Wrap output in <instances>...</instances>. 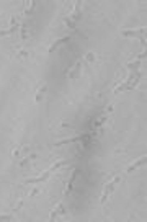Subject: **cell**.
<instances>
[{"mask_svg": "<svg viewBox=\"0 0 147 222\" xmlns=\"http://www.w3.org/2000/svg\"><path fill=\"white\" fill-rule=\"evenodd\" d=\"M64 163H66V162H57L56 165H52L51 168H47V170H46V172H44L41 176H38V178H35V180H28V183H39V181H44V180L47 178V175H51L52 172H56V170L59 168V167H62Z\"/></svg>", "mask_w": 147, "mask_h": 222, "instance_id": "1", "label": "cell"}, {"mask_svg": "<svg viewBox=\"0 0 147 222\" xmlns=\"http://www.w3.org/2000/svg\"><path fill=\"white\" fill-rule=\"evenodd\" d=\"M119 180H121V176H116L113 181H110L106 186H105V191H103V194H101V203H105V201H106V198L110 196L113 191H114V186L119 183Z\"/></svg>", "mask_w": 147, "mask_h": 222, "instance_id": "2", "label": "cell"}, {"mask_svg": "<svg viewBox=\"0 0 147 222\" xmlns=\"http://www.w3.org/2000/svg\"><path fill=\"white\" fill-rule=\"evenodd\" d=\"M44 91H46V83H44V82L38 83L36 95H35V100H36V101H41V100H43V97H44Z\"/></svg>", "mask_w": 147, "mask_h": 222, "instance_id": "3", "label": "cell"}, {"mask_svg": "<svg viewBox=\"0 0 147 222\" xmlns=\"http://www.w3.org/2000/svg\"><path fill=\"white\" fill-rule=\"evenodd\" d=\"M144 162H146V157H141V159H139V160H136V162L132 163L131 167H128V168H126V173H131L132 170H136V168H137V167H141V165H142V163H144Z\"/></svg>", "mask_w": 147, "mask_h": 222, "instance_id": "4", "label": "cell"}, {"mask_svg": "<svg viewBox=\"0 0 147 222\" xmlns=\"http://www.w3.org/2000/svg\"><path fill=\"white\" fill-rule=\"evenodd\" d=\"M87 137V134H83V136H78V137H72V139H66V141H59V142H56L54 145H64V144H70V142H75V141H82V139H85Z\"/></svg>", "mask_w": 147, "mask_h": 222, "instance_id": "5", "label": "cell"}, {"mask_svg": "<svg viewBox=\"0 0 147 222\" xmlns=\"http://www.w3.org/2000/svg\"><path fill=\"white\" fill-rule=\"evenodd\" d=\"M64 212H66V211H64L62 203H59V204H57V207H56V209H54L52 212H51V219H56V217H57V214H64Z\"/></svg>", "mask_w": 147, "mask_h": 222, "instance_id": "6", "label": "cell"}, {"mask_svg": "<svg viewBox=\"0 0 147 222\" xmlns=\"http://www.w3.org/2000/svg\"><path fill=\"white\" fill-rule=\"evenodd\" d=\"M67 39H69V36H64V38H61V39H57V41H56V43H54V44H52V46H51V47H49V52H52V51H54V49H57V47H59V46H61V44H64V43H66V41H67Z\"/></svg>", "mask_w": 147, "mask_h": 222, "instance_id": "7", "label": "cell"}, {"mask_svg": "<svg viewBox=\"0 0 147 222\" xmlns=\"http://www.w3.org/2000/svg\"><path fill=\"white\" fill-rule=\"evenodd\" d=\"M78 175V172L75 170V172L72 173V178H70V181H69V186H67V193H70V190H72V186H74V181H75V176Z\"/></svg>", "mask_w": 147, "mask_h": 222, "instance_id": "8", "label": "cell"}, {"mask_svg": "<svg viewBox=\"0 0 147 222\" xmlns=\"http://www.w3.org/2000/svg\"><path fill=\"white\" fill-rule=\"evenodd\" d=\"M78 70H80V62H77V64H75V67L70 70V72H72V74H70V77L75 78V77H77V74H78Z\"/></svg>", "mask_w": 147, "mask_h": 222, "instance_id": "9", "label": "cell"}, {"mask_svg": "<svg viewBox=\"0 0 147 222\" xmlns=\"http://www.w3.org/2000/svg\"><path fill=\"white\" fill-rule=\"evenodd\" d=\"M26 56H28V52H26V51H18V52H16V57H26Z\"/></svg>", "mask_w": 147, "mask_h": 222, "instance_id": "10", "label": "cell"}, {"mask_svg": "<svg viewBox=\"0 0 147 222\" xmlns=\"http://www.w3.org/2000/svg\"><path fill=\"white\" fill-rule=\"evenodd\" d=\"M87 60H88V62L95 60V54H87Z\"/></svg>", "mask_w": 147, "mask_h": 222, "instance_id": "11", "label": "cell"}, {"mask_svg": "<svg viewBox=\"0 0 147 222\" xmlns=\"http://www.w3.org/2000/svg\"><path fill=\"white\" fill-rule=\"evenodd\" d=\"M38 191H39V188H33V191L30 193V196H35V194L38 193Z\"/></svg>", "mask_w": 147, "mask_h": 222, "instance_id": "12", "label": "cell"}]
</instances>
